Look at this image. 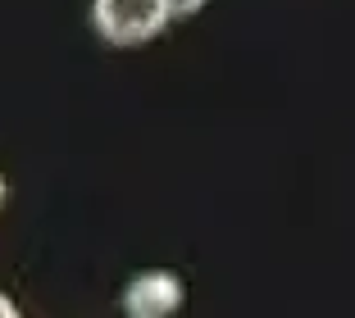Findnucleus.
I'll use <instances>...</instances> for the list:
<instances>
[{"label": "nucleus", "mask_w": 355, "mask_h": 318, "mask_svg": "<svg viewBox=\"0 0 355 318\" xmlns=\"http://www.w3.org/2000/svg\"><path fill=\"white\" fill-rule=\"evenodd\" d=\"M96 32L114 46H141L168 23L164 0H96L92 5Z\"/></svg>", "instance_id": "nucleus-1"}, {"label": "nucleus", "mask_w": 355, "mask_h": 318, "mask_svg": "<svg viewBox=\"0 0 355 318\" xmlns=\"http://www.w3.org/2000/svg\"><path fill=\"white\" fill-rule=\"evenodd\" d=\"M182 305V282L173 273H141L123 291V314L128 318H168Z\"/></svg>", "instance_id": "nucleus-2"}, {"label": "nucleus", "mask_w": 355, "mask_h": 318, "mask_svg": "<svg viewBox=\"0 0 355 318\" xmlns=\"http://www.w3.org/2000/svg\"><path fill=\"white\" fill-rule=\"evenodd\" d=\"M200 5H205V0H164V14L168 19H191Z\"/></svg>", "instance_id": "nucleus-3"}, {"label": "nucleus", "mask_w": 355, "mask_h": 318, "mask_svg": "<svg viewBox=\"0 0 355 318\" xmlns=\"http://www.w3.org/2000/svg\"><path fill=\"white\" fill-rule=\"evenodd\" d=\"M0 318H19V309L10 305V296H0Z\"/></svg>", "instance_id": "nucleus-4"}, {"label": "nucleus", "mask_w": 355, "mask_h": 318, "mask_svg": "<svg viewBox=\"0 0 355 318\" xmlns=\"http://www.w3.org/2000/svg\"><path fill=\"white\" fill-rule=\"evenodd\" d=\"M0 205H5V177H0Z\"/></svg>", "instance_id": "nucleus-5"}]
</instances>
